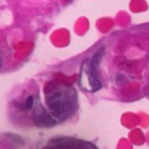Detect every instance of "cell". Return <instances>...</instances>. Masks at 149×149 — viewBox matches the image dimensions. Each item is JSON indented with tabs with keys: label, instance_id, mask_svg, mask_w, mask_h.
Here are the masks:
<instances>
[{
	"label": "cell",
	"instance_id": "cell-4",
	"mask_svg": "<svg viewBox=\"0 0 149 149\" xmlns=\"http://www.w3.org/2000/svg\"><path fill=\"white\" fill-rule=\"evenodd\" d=\"M33 121L38 127H51L56 125L58 121L52 116L50 112H47L41 104H37L34 108Z\"/></svg>",
	"mask_w": 149,
	"mask_h": 149
},
{
	"label": "cell",
	"instance_id": "cell-6",
	"mask_svg": "<svg viewBox=\"0 0 149 149\" xmlns=\"http://www.w3.org/2000/svg\"><path fill=\"white\" fill-rule=\"evenodd\" d=\"M33 105H34V98H33L31 95H29V97L26 99V101H24L22 108H23V109H30V108L33 107Z\"/></svg>",
	"mask_w": 149,
	"mask_h": 149
},
{
	"label": "cell",
	"instance_id": "cell-3",
	"mask_svg": "<svg viewBox=\"0 0 149 149\" xmlns=\"http://www.w3.org/2000/svg\"><path fill=\"white\" fill-rule=\"evenodd\" d=\"M47 146L48 147H65V148H91V149L97 148L91 142L73 139V137H56V139H52Z\"/></svg>",
	"mask_w": 149,
	"mask_h": 149
},
{
	"label": "cell",
	"instance_id": "cell-5",
	"mask_svg": "<svg viewBox=\"0 0 149 149\" xmlns=\"http://www.w3.org/2000/svg\"><path fill=\"white\" fill-rule=\"evenodd\" d=\"M104 51H105V48L101 47L92 57V59L90 61V65H91V70L92 72L98 76V68H99V64L101 62V58H102V55H104Z\"/></svg>",
	"mask_w": 149,
	"mask_h": 149
},
{
	"label": "cell",
	"instance_id": "cell-1",
	"mask_svg": "<svg viewBox=\"0 0 149 149\" xmlns=\"http://www.w3.org/2000/svg\"><path fill=\"white\" fill-rule=\"evenodd\" d=\"M45 102L49 112L57 121L69 119L77 111V93L73 87L62 84L54 85L45 91Z\"/></svg>",
	"mask_w": 149,
	"mask_h": 149
},
{
	"label": "cell",
	"instance_id": "cell-2",
	"mask_svg": "<svg viewBox=\"0 0 149 149\" xmlns=\"http://www.w3.org/2000/svg\"><path fill=\"white\" fill-rule=\"evenodd\" d=\"M78 84L81 90L87 91V92H95L101 88V81L99 80L98 76H95L92 72L88 59H85L81 63Z\"/></svg>",
	"mask_w": 149,
	"mask_h": 149
},
{
	"label": "cell",
	"instance_id": "cell-7",
	"mask_svg": "<svg viewBox=\"0 0 149 149\" xmlns=\"http://www.w3.org/2000/svg\"><path fill=\"white\" fill-rule=\"evenodd\" d=\"M1 65H2V57H1V54H0V68H1Z\"/></svg>",
	"mask_w": 149,
	"mask_h": 149
}]
</instances>
